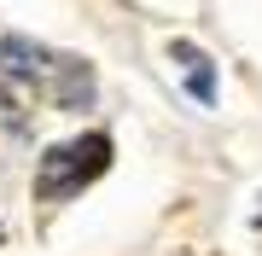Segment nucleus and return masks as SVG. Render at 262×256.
<instances>
[{
  "label": "nucleus",
  "mask_w": 262,
  "mask_h": 256,
  "mask_svg": "<svg viewBox=\"0 0 262 256\" xmlns=\"http://www.w3.org/2000/svg\"><path fill=\"white\" fill-rule=\"evenodd\" d=\"M94 70L70 53H53L41 41L6 35L0 41V123L18 134L41 105H58V111H88L94 105Z\"/></svg>",
  "instance_id": "obj_1"
},
{
  "label": "nucleus",
  "mask_w": 262,
  "mask_h": 256,
  "mask_svg": "<svg viewBox=\"0 0 262 256\" xmlns=\"http://www.w3.org/2000/svg\"><path fill=\"white\" fill-rule=\"evenodd\" d=\"M105 163H111V140L105 134H76L70 146H53L47 157H41V180L35 192L41 198H70V192H82L94 175H105Z\"/></svg>",
  "instance_id": "obj_2"
},
{
  "label": "nucleus",
  "mask_w": 262,
  "mask_h": 256,
  "mask_svg": "<svg viewBox=\"0 0 262 256\" xmlns=\"http://www.w3.org/2000/svg\"><path fill=\"white\" fill-rule=\"evenodd\" d=\"M169 53H175V64H187V94L210 105V99H215V70L204 64V53H198V47H187V41H175Z\"/></svg>",
  "instance_id": "obj_3"
}]
</instances>
